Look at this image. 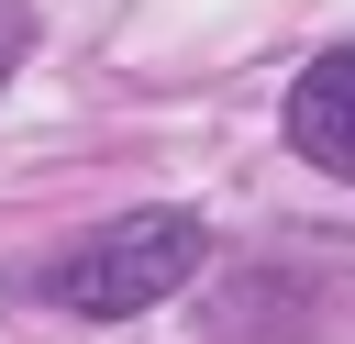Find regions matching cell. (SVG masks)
<instances>
[{"mask_svg": "<svg viewBox=\"0 0 355 344\" xmlns=\"http://www.w3.org/2000/svg\"><path fill=\"white\" fill-rule=\"evenodd\" d=\"M288 144L322 166V178H355V44H333V55H311L300 78H288Z\"/></svg>", "mask_w": 355, "mask_h": 344, "instance_id": "cell-2", "label": "cell"}, {"mask_svg": "<svg viewBox=\"0 0 355 344\" xmlns=\"http://www.w3.org/2000/svg\"><path fill=\"white\" fill-rule=\"evenodd\" d=\"M22 33H33V22H22V0H0V78L22 67Z\"/></svg>", "mask_w": 355, "mask_h": 344, "instance_id": "cell-3", "label": "cell"}, {"mask_svg": "<svg viewBox=\"0 0 355 344\" xmlns=\"http://www.w3.org/2000/svg\"><path fill=\"white\" fill-rule=\"evenodd\" d=\"M200 255H211L200 211H122V222H100L89 244H67L33 289H44L55 311H78V322H133V311H155L178 277H200Z\"/></svg>", "mask_w": 355, "mask_h": 344, "instance_id": "cell-1", "label": "cell"}]
</instances>
